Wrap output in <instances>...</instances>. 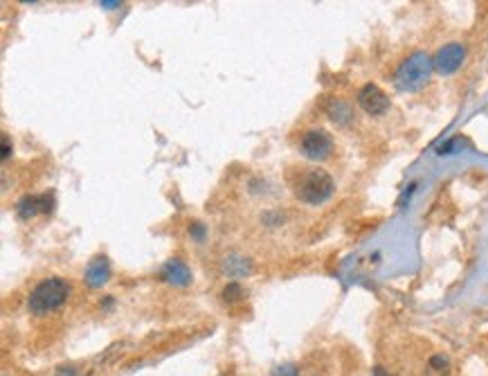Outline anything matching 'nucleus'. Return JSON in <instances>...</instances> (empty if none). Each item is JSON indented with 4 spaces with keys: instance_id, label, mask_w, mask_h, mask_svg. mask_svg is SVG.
<instances>
[{
    "instance_id": "nucleus-1",
    "label": "nucleus",
    "mask_w": 488,
    "mask_h": 376,
    "mask_svg": "<svg viewBox=\"0 0 488 376\" xmlns=\"http://www.w3.org/2000/svg\"><path fill=\"white\" fill-rule=\"evenodd\" d=\"M70 295V284L61 277H48L41 284L34 286V291L29 293L27 307L34 316H46L50 311L59 309Z\"/></svg>"
},
{
    "instance_id": "nucleus-2",
    "label": "nucleus",
    "mask_w": 488,
    "mask_h": 376,
    "mask_svg": "<svg viewBox=\"0 0 488 376\" xmlns=\"http://www.w3.org/2000/svg\"><path fill=\"white\" fill-rule=\"evenodd\" d=\"M432 70H435V63L426 52H414L400 63V68L394 74V86L403 93H414L428 83Z\"/></svg>"
},
{
    "instance_id": "nucleus-3",
    "label": "nucleus",
    "mask_w": 488,
    "mask_h": 376,
    "mask_svg": "<svg viewBox=\"0 0 488 376\" xmlns=\"http://www.w3.org/2000/svg\"><path fill=\"white\" fill-rule=\"evenodd\" d=\"M333 178L324 169L306 171L295 185V196L306 206H322L333 194Z\"/></svg>"
},
{
    "instance_id": "nucleus-4",
    "label": "nucleus",
    "mask_w": 488,
    "mask_h": 376,
    "mask_svg": "<svg viewBox=\"0 0 488 376\" xmlns=\"http://www.w3.org/2000/svg\"><path fill=\"white\" fill-rule=\"evenodd\" d=\"M299 152L309 160H327L333 152V137L324 128H311L301 137Z\"/></svg>"
},
{
    "instance_id": "nucleus-5",
    "label": "nucleus",
    "mask_w": 488,
    "mask_h": 376,
    "mask_svg": "<svg viewBox=\"0 0 488 376\" xmlns=\"http://www.w3.org/2000/svg\"><path fill=\"white\" fill-rule=\"evenodd\" d=\"M358 104H360V109L365 113H370L374 117H381L389 111V106H392V102H389V98L385 95L383 88H378L376 83H365L360 93H358Z\"/></svg>"
},
{
    "instance_id": "nucleus-6",
    "label": "nucleus",
    "mask_w": 488,
    "mask_h": 376,
    "mask_svg": "<svg viewBox=\"0 0 488 376\" xmlns=\"http://www.w3.org/2000/svg\"><path fill=\"white\" fill-rule=\"evenodd\" d=\"M463 59H466L463 46H459V43H448V46H443L437 55L432 57V63H435V70L439 74L448 77V74H454L461 68Z\"/></svg>"
},
{
    "instance_id": "nucleus-7",
    "label": "nucleus",
    "mask_w": 488,
    "mask_h": 376,
    "mask_svg": "<svg viewBox=\"0 0 488 376\" xmlns=\"http://www.w3.org/2000/svg\"><path fill=\"white\" fill-rule=\"evenodd\" d=\"M54 210V196L52 194H41V196H34V194H29V196H23L18 201V217L23 219V221H29V219H34L36 214H48Z\"/></svg>"
},
{
    "instance_id": "nucleus-8",
    "label": "nucleus",
    "mask_w": 488,
    "mask_h": 376,
    "mask_svg": "<svg viewBox=\"0 0 488 376\" xmlns=\"http://www.w3.org/2000/svg\"><path fill=\"white\" fill-rule=\"evenodd\" d=\"M83 277L90 288H102L108 282V277H111V262L106 257H95L88 264V268H86Z\"/></svg>"
},
{
    "instance_id": "nucleus-9",
    "label": "nucleus",
    "mask_w": 488,
    "mask_h": 376,
    "mask_svg": "<svg viewBox=\"0 0 488 376\" xmlns=\"http://www.w3.org/2000/svg\"><path fill=\"white\" fill-rule=\"evenodd\" d=\"M162 279L173 286H187L191 282V271L180 260H171L162 268Z\"/></svg>"
},
{
    "instance_id": "nucleus-10",
    "label": "nucleus",
    "mask_w": 488,
    "mask_h": 376,
    "mask_svg": "<svg viewBox=\"0 0 488 376\" xmlns=\"http://www.w3.org/2000/svg\"><path fill=\"white\" fill-rule=\"evenodd\" d=\"M428 376H448L450 374V358L446 354H435L430 361H428V368H426Z\"/></svg>"
},
{
    "instance_id": "nucleus-11",
    "label": "nucleus",
    "mask_w": 488,
    "mask_h": 376,
    "mask_svg": "<svg viewBox=\"0 0 488 376\" xmlns=\"http://www.w3.org/2000/svg\"><path fill=\"white\" fill-rule=\"evenodd\" d=\"M329 115H331V120H333L335 124H340V126L349 124V122H351V117H353L351 106H349V104H344V102H333V104H331V109H329Z\"/></svg>"
},
{
    "instance_id": "nucleus-12",
    "label": "nucleus",
    "mask_w": 488,
    "mask_h": 376,
    "mask_svg": "<svg viewBox=\"0 0 488 376\" xmlns=\"http://www.w3.org/2000/svg\"><path fill=\"white\" fill-rule=\"evenodd\" d=\"M238 257H227V262H225V271L230 273V275H243L248 271V264L245 262H238L236 264Z\"/></svg>"
},
{
    "instance_id": "nucleus-13",
    "label": "nucleus",
    "mask_w": 488,
    "mask_h": 376,
    "mask_svg": "<svg viewBox=\"0 0 488 376\" xmlns=\"http://www.w3.org/2000/svg\"><path fill=\"white\" fill-rule=\"evenodd\" d=\"M223 297L227 300V302H236V300H241V297H243V288L238 286L236 282L227 284V286L223 288Z\"/></svg>"
},
{
    "instance_id": "nucleus-14",
    "label": "nucleus",
    "mask_w": 488,
    "mask_h": 376,
    "mask_svg": "<svg viewBox=\"0 0 488 376\" xmlns=\"http://www.w3.org/2000/svg\"><path fill=\"white\" fill-rule=\"evenodd\" d=\"M273 376H299V370H297V365H279V368L273 372Z\"/></svg>"
},
{
    "instance_id": "nucleus-15",
    "label": "nucleus",
    "mask_w": 488,
    "mask_h": 376,
    "mask_svg": "<svg viewBox=\"0 0 488 376\" xmlns=\"http://www.w3.org/2000/svg\"><path fill=\"white\" fill-rule=\"evenodd\" d=\"M189 234H191V237H196V241H203L205 239V228L201 223H194L189 228Z\"/></svg>"
},
{
    "instance_id": "nucleus-16",
    "label": "nucleus",
    "mask_w": 488,
    "mask_h": 376,
    "mask_svg": "<svg viewBox=\"0 0 488 376\" xmlns=\"http://www.w3.org/2000/svg\"><path fill=\"white\" fill-rule=\"evenodd\" d=\"M57 376H79V374H77V370H74V368H70V365H66V368H59Z\"/></svg>"
},
{
    "instance_id": "nucleus-17",
    "label": "nucleus",
    "mask_w": 488,
    "mask_h": 376,
    "mask_svg": "<svg viewBox=\"0 0 488 376\" xmlns=\"http://www.w3.org/2000/svg\"><path fill=\"white\" fill-rule=\"evenodd\" d=\"M104 9H117L119 5H122V3H119V0H102V3H100Z\"/></svg>"
},
{
    "instance_id": "nucleus-18",
    "label": "nucleus",
    "mask_w": 488,
    "mask_h": 376,
    "mask_svg": "<svg viewBox=\"0 0 488 376\" xmlns=\"http://www.w3.org/2000/svg\"><path fill=\"white\" fill-rule=\"evenodd\" d=\"M9 140H7V135H3V160H7L9 158Z\"/></svg>"
},
{
    "instance_id": "nucleus-19",
    "label": "nucleus",
    "mask_w": 488,
    "mask_h": 376,
    "mask_svg": "<svg viewBox=\"0 0 488 376\" xmlns=\"http://www.w3.org/2000/svg\"><path fill=\"white\" fill-rule=\"evenodd\" d=\"M372 376H392V374H389L385 368H381V365H376L374 372H372Z\"/></svg>"
}]
</instances>
